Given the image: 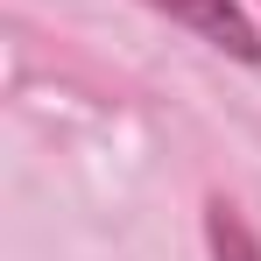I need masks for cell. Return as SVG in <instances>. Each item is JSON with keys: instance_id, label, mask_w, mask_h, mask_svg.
Listing matches in <instances>:
<instances>
[{"instance_id": "obj_1", "label": "cell", "mask_w": 261, "mask_h": 261, "mask_svg": "<svg viewBox=\"0 0 261 261\" xmlns=\"http://www.w3.org/2000/svg\"><path fill=\"white\" fill-rule=\"evenodd\" d=\"M155 14H170V21H184V29H198L212 49H226V57H240V64H261V36L254 21L233 7V0H148Z\"/></svg>"}, {"instance_id": "obj_2", "label": "cell", "mask_w": 261, "mask_h": 261, "mask_svg": "<svg viewBox=\"0 0 261 261\" xmlns=\"http://www.w3.org/2000/svg\"><path fill=\"white\" fill-rule=\"evenodd\" d=\"M205 247H212V261H261L254 226L233 212L226 198H212V205H205Z\"/></svg>"}]
</instances>
